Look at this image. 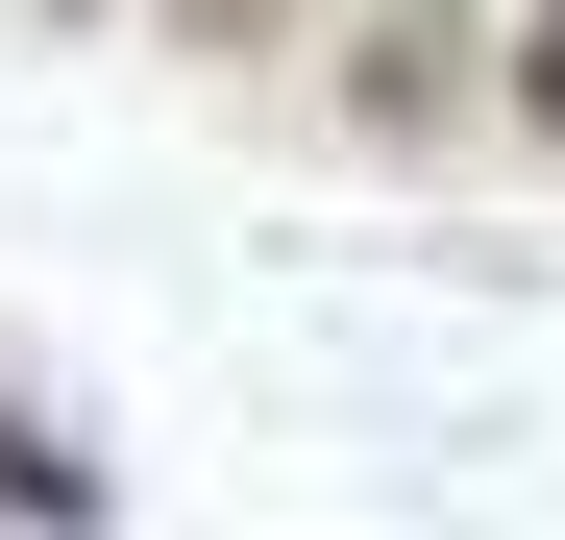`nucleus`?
<instances>
[{"label": "nucleus", "mask_w": 565, "mask_h": 540, "mask_svg": "<svg viewBox=\"0 0 565 540\" xmlns=\"http://www.w3.org/2000/svg\"><path fill=\"white\" fill-rule=\"evenodd\" d=\"M0 516H99V467H74V442H25V418H0Z\"/></svg>", "instance_id": "obj_1"}, {"label": "nucleus", "mask_w": 565, "mask_h": 540, "mask_svg": "<svg viewBox=\"0 0 565 540\" xmlns=\"http://www.w3.org/2000/svg\"><path fill=\"white\" fill-rule=\"evenodd\" d=\"M516 99H541V123H565V0H541V25H516Z\"/></svg>", "instance_id": "obj_2"}]
</instances>
